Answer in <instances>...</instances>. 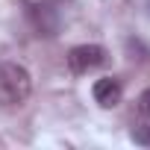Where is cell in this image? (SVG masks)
Segmentation results:
<instances>
[{
    "mask_svg": "<svg viewBox=\"0 0 150 150\" xmlns=\"http://www.w3.org/2000/svg\"><path fill=\"white\" fill-rule=\"evenodd\" d=\"M106 62H109V53L100 44H77V47L68 50V68H71V74H77V77L103 68Z\"/></svg>",
    "mask_w": 150,
    "mask_h": 150,
    "instance_id": "7a4b0ae2",
    "label": "cell"
},
{
    "mask_svg": "<svg viewBox=\"0 0 150 150\" xmlns=\"http://www.w3.org/2000/svg\"><path fill=\"white\" fill-rule=\"evenodd\" d=\"M33 94V77L18 62H0V106L18 109Z\"/></svg>",
    "mask_w": 150,
    "mask_h": 150,
    "instance_id": "6da1fadb",
    "label": "cell"
},
{
    "mask_svg": "<svg viewBox=\"0 0 150 150\" xmlns=\"http://www.w3.org/2000/svg\"><path fill=\"white\" fill-rule=\"evenodd\" d=\"M27 18H30V24L38 35H56L59 33V12L47 3H30Z\"/></svg>",
    "mask_w": 150,
    "mask_h": 150,
    "instance_id": "3957f363",
    "label": "cell"
},
{
    "mask_svg": "<svg viewBox=\"0 0 150 150\" xmlns=\"http://www.w3.org/2000/svg\"><path fill=\"white\" fill-rule=\"evenodd\" d=\"M129 138H132L135 144H141V147H150V124H138V127H132Z\"/></svg>",
    "mask_w": 150,
    "mask_h": 150,
    "instance_id": "5b68a950",
    "label": "cell"
},
{
    "mask_svg": "<svg viewBox=\"0 0 150 150\" xmlns=\"http://www.w3.org/2000/svg\"><path fill=\"white\" fill-rule=\"evenodd\" d=\"M138 112L150 118V88H144V91H141V97H138Z\"/></svg>",
    "mask_w": 150,
    "mask_h": 150,
    "instance_id": "8992f818",
    "label": "cell"
},
{
    "mask_svg": "<svg viewBox=\"0 0 150 150\" xmlns=\"http://www.w3.org/2000/svg\"><path fill=\"white\" fill-rule=\"evenodd\" d=\"M91 94H94V100H97L103 109H112V106L121 103V97H124V86H121V80H115V77H103V80L94 83Z\"/></svg>",
    "mask_w": 150,
    "mask_h": 150,
    "instance_id": "277c9868",
    "label": "cell"
}]
</instances>
